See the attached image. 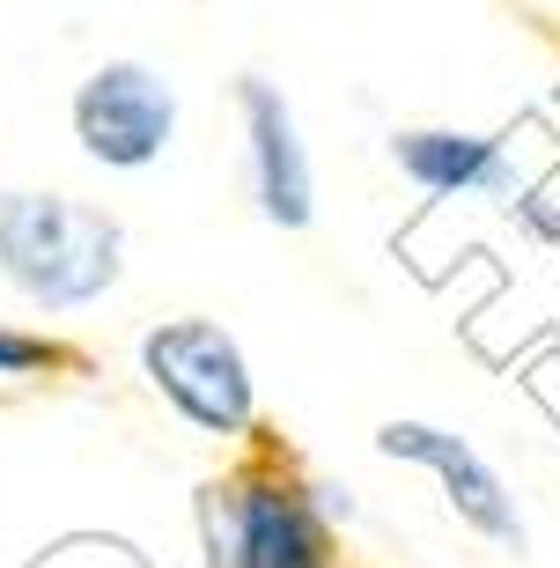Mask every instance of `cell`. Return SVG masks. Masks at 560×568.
I'll return each instance as SVG.
<instances>
[{"instance_id":"obj_5","label":"cell","mask_w":560,"mask_h":568,"mask_svg":"<svg viewBox=\"0 0 560 568\" xmlns=\"http://www.w3.org/2000/svg\"><path fill=\"white\" fill-rule=\"evenodd\" d=\"M236 111H244V163H251V200L273 230H310L317 222V170L303 126H295V104L281 97V82L266 74H244L236 82Z\"/></svg>"},{"instance_id":"obj_2","label":"cell","mask_w":560,"mask_h":568,"mask_svg":"<svg viewBox=\"0 0 560 568\" xmlns=\"http://www.w3.org/2000/svg\"><path fill=\"white\" fill-rule=\"evenodd\" d=\"M141 377L200 436H251V422H258L251 362L236 347V333L214 325V317H163V325H147L141 333Z\"/></svg>"},{"instance_id":"obj_3","label":"cell","mask_w":560,"mask_h":568,"mask_svg":"<svg viewBox=\"0 0 560 568\" xmlns=\"http://www.w3.org/2000/svg\"><path fill=\"white\" fill-rule=\"evenodd\" d=\"M74 141L104 170H147L177 141V82L147 60H104L74 89Z\"/></svg>"},{"instance_id":"obj_1","label":"cell","mask_w":560,"mask_h":568,"mask_svg":"<svg viewBox=\"0 0 560 568\" xmlns=\"http://www.w3.org/2000/svg\"><path fill=\"white\" fill-rule=\"evenodd\" d=\"M125 274L119 214L67 192H0V281L44 317L104 303Z\"/></svg>"},{"instance_id":"obj_7","label":"cell","mask_w":560,"mask_h":568,"mask_svg":"<svg viewBox=\"0 0 560 568\" xmlns=\"http://www.w3.org/2000/svg\"><path fill=\"white\" fill-rule=\"evenodd\" d=\"M391 163L414 178L428 200H487V207H517L523 178L509 163V148L487 133H457V126H398L391 133Z\"/></svg>"},{"instance_id":"obj_4","label":"cell","mask_w":560,"mask_h":568,"mask_svg":"<svg viewBox=\"0 0 560 568\" xmlns=\"http://www.w3.org/2000/svg\"><path fill=\"white\" fill-rule=\"evenodd\" d=\"M376 450H384L391 465H420V473H436L450 517L472 531V539H487V547H501V554H523L531 531H523L517 487L479 458L472 436H457V428H442V422H384V428H376Z\"/></svg>"},{"instance_id":"obj_6","label":"cell","mask_w":560,"mask_h":568,"mask_svg":"<svg viewBox=\"0 0 560 568\" xmlns=\"http://www.w3.org/2000/svg\"><path fill=\"white\" fill-rule=\"evenodd\" d=\"M236 568H333V525L317 517L310 480L236 473Z\"/></svg>"},{"instance_id":"obj_8","label":"cell","mask_w":560,"mask_h":568,"mask_svg":"<svg viewBox=\"0 0 560 568\" xmlns=\"http://www.w3.org/2000/svg\"><path fill=\"white\" fill-rule=\"evenodd\" d=\"M44 369H74V347H60L52 333L0 325V377H44Z\"/></svg>"},{"instance_id":"obj_9","label":"cell","mask_w":560,"mask_h":568,"mask_svg":"<svg viewBox=\"0 0 560 568\" xmlns=\"http://www.w3.org/2000/svg\"><path fill=\"white\" fill-rule=\"evenodd\" d=\"M310 503H317L325 525H347V517H354V487L347 480H310Z\"/></svg>"}]
</instances>
